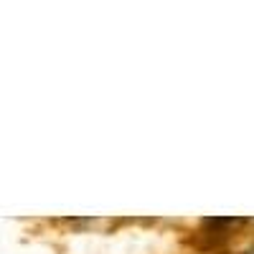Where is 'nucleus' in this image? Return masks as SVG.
<instances>
[{"instance_id":"1","label":"nucleus","mask_w":254,"mask_h":254,"mask_svg":"<svg viewBox=\"0 0 254 254\" xmlns=\"http://www.w3.org/2000/svg\"><path fill=\"white\" fill-rule=\"evenodd\" d=\"M247 254H254V249H249V252H247Z\"/></svg>"}]
</instances>
